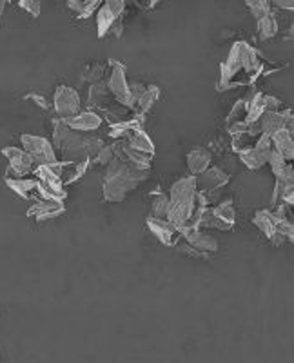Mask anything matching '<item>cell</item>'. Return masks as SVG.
Segmentation results:
<instances>
[{"label":"cell","instance_id":"cell-4","mask_svg":"<svg viewBox=\"0 0 294 363\" xmlns=\"http://www.w3.org/2000/svg\"><path fill=\"white\" fill-rule=\"evenodd\" d=\"M51 144L60 160H89L88 133L73 131L60 118L53 120Z\"/></svg>","mask_w":294,"mask_h":363},{"label":"cell","instance_id":"cell-15","mask_svg":"<svg viewBox=\"0 0 294 363\" xmlns=\"http://www.w3.org/2000/svg\"><path fill=\"white\" fill-rule=\"evenodd\" d=\"M66 213V205L62 200H42V202H32L27 208V218H33L36 222H46L51 218L62 216Z\"/></svg>","mask_w":294,"mask_h":363},{"label":"cell","instance_id":"cell-28","mask_svg":"<svg viewBox=\"0 0 294 363\" xmlns=\"http://www.w3.org/2000/svg\"><path fill=\"white\" fill-rule=\"evenodd\" d=\"M245 2V5L249 8V11H251V15L258 21L260 16L267 15L269 11L273 10L271 8V0H243Z\"/></svg>","mask_w":294,"mask_h":363},{"label":"cell","instance_id":"cell-17","mask_svg":"<svg viewBox=\"0 0 294 363\" xmlns=\"http://www.w3.org/2000/svg\"><path fill=\"white\" fill-rule=\"evenodd\" d=\"M145 225H147V229H149L151 233L155 234V238L160 240L162 244L167 245V247H173L176 238L180 236V231H178L169 220H164V218L147 216Z\"/></svg>","mask_w":294,"mask_h":363},{"label":"cell","instance_id":"cell-2","mask_svg":"<svg viewBox=\"0 0 294 363\" xmlns=\"http://www.w3.org/2000/svg\"><path fill=\"white\" fill-rule=\"evenodd\" d=\"M147 178H149V169H140L130 162L114 156L106 166V173L102 177L103 200L117 203L124 202L125 197Z\"/></svg>","mask_w":294,"mask_h":363},{"label":"cell","instance_id":"cell-18","mask_svg":"<svg viewBox=\"0 0 294 363\" xmlns=\"http://www.w3.org/2000/svg\"><path fill=\"white\" fill-rule=\"evenodd\" d=\"M271 144L280 155L284 156L285 160L293 162L294 158V140H293V131L284 127V129L276 131L273 136H271Z\"/></svg>","mask_w":294,"mask_h":363},{"label":"cell","instance_id":"cell-25","mask_svg":"<svg viewBox=\"0 0 294 363\" xmlns=\"http://www.w3.org/2000/svg\"><path fill=\"white\" fill-rule=\"evenodd\" d=\"M167 213H169V195L160 191L151 192V216L167 220Z\"/></svg>","mask_w":294,"mask_h":363},{"label":"cell","instance_id":"cell-5","mask_svg":"<svg viewBox=\"0 0 294 363\" xmlns=\"http://www.w3.org/2000/svg\"><path fill=\"white\" fill-rule=\"evenodd\" d=\"M125 0H103L97 10V29L98 36L108 35L109 32L122 36V21H124Z\"/></svg>","mask_w":294,"mask_h":363},{"label":"cell","instance_id":"cell-22","mask_svg":"<svg viewBox=\"0 0 294 363\" xmlns=\"http://www.w3.org/2000/svg\"><path fill=\"white\" fill-rule=\"evenodd\" d=\"M125 142H127L133 149H138V151H144V153H149V155H155V144H153V140H151L149 135H147L144 129H138V131H134V133H131V135L125 138Z\"/></svg>","mask_w":294,"mask_h":363},{"label":"cell","instance_id":"cell-16","mask_svg":"<svg viewBox=\"0 0 294 363\" xmlns=\"http://www.w3.org/2000/svg\"><path fill=\"white\" fill-rule=\"evenodd\" d=\"M180 236L191 245L193 249L200 251L204 254H212L218 251V242L212 238L211 234L204 233L200 227H187L180 231Z\"/></svg>","mask_w":294,"mask_h":363},{"label":"cell","instance_id":"cell-27","mask_svg":"<svg viewBox=\"0 0 294 363\" xmlns=\"http://www.w3.org/2000/svg\"><path fill=\"white\" fill-rule=\"evenodd\" d=\"M103 77H106V66L103 64H89L88 68H86V71H84L82 75V80L86 82L88 80L89 84H95V82H100V80H103Z\"/></svg>","mask_w":294,"mask_h":363},{"label":"cell","instance_id":"cell-29","mask_svg":"<svg viewBox=\"0 0 294 363\" xmlns=\"http://www.w3.org/2000/svg\"><path fill=\"white\" fill-rule=\"evenodd\" d=\"M113 158H114V144H103V147L98 151V155L95 156L93 162L97 166L106 167Z\"/></svg>","mask_w":294,"mask_h":363},{"label":"cell","instance_id":"cell-30","mask_svg":"<svg viewBox=\"0 0 294 363\" xmlns=\"http://www.w3.org/2000/svg\"><path fill=\"white\" fill-rule=\"evenodd\" d=\"M102 2L103 0H82V8H80L77 16L78 18H88V16L95 15Z\"/></svg>","mask_w":294,"mask_h":363},{"label":"cell","instance_id":"cell-6","mask_svg":"<svg viewBox=\"0 0 294 363\" xmlns=\"http://www.w3.org/2000/svg\"><path fill=\"white\" fill-rule=\"evenodd\" d=\"M108 66L109 68L106 69V88L119 104L133 109V97H131V88L130 82H127V69H125L124 64L114 62V60H111Z\"/></svg>","mask_w":294,"mask_h":363},{"label":"cell","instance_id":"cell-1","mask_svg":"<svg viewBox=\"0 0 294 363\" xmlns=\"http://www.w3.org/2000/svg\"><path fill=\"white\" fill-rule=\"evenodd\" d=\"M267 73L262 55L245 42H236L229 51V57L220 64L218 89L228 91L232 88L253 86L262 75Z\"/></svg>","mask_w":294,"mask_h":363},{"label":"cell","instance_id":"cell-24","mask_svg":"<svg viewBox=\"0 0 294 363\" xmlns=\"http://www.w3.org/2000/svg\"><path fill=\"white\" fill-rule=\"evenodd\" d=\"M258 33L262 40H269V38H273L278 33V21H276V15H274L273 10L269 11L267 15L258 18Z\"/></svg>","mask_w":294,"mask_h":363},{"label":"cell","instance_id":"cell-34","mask_svg":"<svg viewBox=\"0 0 294 363\" xmlns=\"http://www.w3.org/2000/svg\"><path fill=\"white\" fill-rule=\"evenodd\" d=\"M271 8H280V10H294V0H271Z\"/></svg>","mask_w":294,"mask_h":363},{"label":"cell","instance_id":"cell-31","mask_svg":"<svg viewBox=\"0 0 294 363\" xmlns=\"http://www.w3.org/2000/svg\"><path fill=\"white\" fill-rule=\"evenodd\" d=\"M15 2L32 16L40 15V0H15Z\"/></svg>","mask_w":294,"mask_h":363},{"label":"cell","instance_id":"cell-20","mask_svg":"<svg viewBox=\"0 0 294 363\" xmlns=\"http://www.w3.org/2000/svg\"><path fill=\"white\" fill-rule=\"evenodd\" d=\"M158 99H160V88L158 86H145V91L134 102L133 111L136 114H144L145 116L151 111V108L155 105V102H158Z\"/></svg>","mask_w":294,"mask_h":363},{"label":"cell","instance_id":"cell-11","mask_svg":"<svg viewBox=\"0 0 294 363\" xmlns=\"http://www.w3.org/2000/svg\"><path fill=\"white\" fill-rule=\"evenodd\" d=\"M33 177L36 180L40 182L42 189L46 192L47 197L51 198V200H66L67 198V191L66 186L62 184L60 177H58L57 173H53V169L49 166H36L32 173Z\"/></svg>","mask_w":294,"mask_h":363},{"label":"cell","instance_id":"cell-3","mask_svg":"<svg viewBox=\"0 0 294 363\" xmlns=\"http://www.w3.org/2000/svg\"><path fill=\"white\" fill-rule=\"evenodd\" d=\"M196 178L186 177L176 180L169 189V213L167 220L175 225L178 231L189 227L193 213L196 208Z\"/></svg>","mask_w":294,"mask_h":363},{"label":"cell","instance_id":"cell-21","mask_svg":"<svg viewBox=\"0 0 294 363\" xmlns=\"http://www.w3.org/2000/svg\"><path fill=\"white\" fill-rule=\"evenodd\" d=\"M253 223L260 229V233H263V236H267L269 240L274 238L276 234V218L271 209H260L256 211L253 216Z\"/></svg>","mask_w":294,"mask_h":363},{"label":"cell","instance_id":"cell-35","mask_svg":"<svg viewBox=\"0 0 294 363\" xmlns=\"http://www.w3.org/2000/svg\"><path fill=\"white\" fill-rule=\"evenodd\" d=\"M67 8L71 11H75L78 15V11H80V8H82V0H67Z\"/></svg>","mask_w":294,"mask_h":363},{"label":"cell","instance_id":"cell-12","mask_svg":"<svg viewBox=\"0 0 294 363\" xmlns=\"http://www.w3.org/2000/svg\"><path fill=\"white\" fill-rule=\"evenodd\" d=\"M258 125L262 135L273 136L276 131L287 129L293 131V109H278V111H265L258 118Z\"/></svg>","mask_w":294,"mask_h":363},{"label":"cell","instance_id":"cell-23","mask_svg":"<svg viewBox=\"0 0 294 363\" xmlns=\"http://www.w3.org/2000/svg\"><path fill=\"white\" fill-rule=\"evenodd\" d=\"M238 156H240V160H242V164L247 169H251V171H258V169H262L265 164H267V156L262 155L260 151L254 149V145L251 147V149H245L242 151V153H238Z\"/></svg>","mask_w":294,"mask_h":363},{"label":"cell","instance_id":"cell-32","mask_svg":"<svg viewBox=\"0 0 294 363\" xmlns=\"http://www.w3.org/2000/svg\"><path fill=\"white\" fill-rule=\"evenodd\" d=\"M24 100H29V102H33V104H35L36 108L44 109V111H51V109H53L51 102H47L46 97H42V95H38V93L26 95V97H24Z\"/></svg>","mask_w":294,"mask_h":363},{"label":"cell","instance_id":"cell-36","mask_svg":"<svg viewBox=\"0 0 294 363\" xmlns=\"http://www.w3.org/2000/svg\"><path fill=\"white\" fill-rule=\"evenodd\" d=\"M5 4H8V0H0V18H2V13H4Z\"/></svg>","mask_w":294,"mask_h":363},{"label":"cell","instance_id":"cell-7","mask_svg":"<svg viewBox=\"0 0 294 363\" xmlns=\"http://www.w3.org/2000/svg\"><path fill=\"white\" fill-rule=\"evenodd\" d=\"M0 153H2V156L8 162L4 178H26L32 175L33 169L36 167L32 155L27 151L22 149V147L10 145V147H4Z\"/></svg>","mask_w":294,"mask_h":363},{"label":"cell","instance_id":"cell-9","mask_svg":"<svg viewBox=\"0 0 294 363\" xmlns=\"http://www.w3.org/2000/svg\"><path fill=\"white\" fill-rule=\"evenodd\" d=\"M21 147L32 155L36 166H46V164H51V162L58 160L55 147H53L51 142L44 138V136L21 135Z\"/></svg>","mask_w":294,"mask_h":363},{"label":"cell","instance_id":"cell-26","mask_svg":"<svg viewBox=\"0 0 294 363\" xmlns=\"http://www.w3.org/2000/svg\"><path fill=\"white\" fill-rule=\"evenodd\" d=\"M212 213L217 214L222 222L229 223L231 227H234V222H236V211H234V205H232V202H222L218 203L217 208H212Z\"/></svg>","mask_w":294,"mask_h":363},{"label":"cell","instance_id":"cell-19","mask_svg":"<svg viewBox=\"0 0 294 363\" xmlns=\"http://www.w3.org/2000/svg\"><path fill=\"white\" fill-rule=\"evenodd\" d=\"M211 160L212 156L211 153H209V149H206V147H196L191 153H187V169H189L193 177H196V175H200V173H204L207 167L211 166Z\"/></svg>","mask_w":294,"mask_h":363},{"label":"cell","instance_id":"cell-14","mask_svg":"<svg viewBox=\"0 0 294 363\" xmlns=\"http://www.w3.org/2000/svg\"><path fill=\"white\" fill-rule=\"evenodd\" d=\"M67 127L78 133H95L103 125V116L97 111H80L69 118H60Z\"/></svg>","mask_w":294,"mask_h":363},{"label":"cell","instance_id":"cell-8","mask_svg":"<svg viewBox=\"0 0 294 363\" xmlns=\"http://www.w3.org/2000/svg\"><path fill=\"white\" fill-rule=\"evenodd\" d=\"M51 105L57 118H69L73 114L82 111V102H80V95H78L77 89L64 86V84L57 86V89H55Z\"/></svg>","mask_w":294,"mask_h":363},{"label":"cell","instance_id":"cell-13","mask_svg":"<svg viewBox=\"0 0 294 363\" xmlns=\"http://www.w3.org/2000/svg\"><path fill=\"white\" fill-rule=\"evenodd\" d=\"M196 189L200 192H204L209 202H212V195L218 192V189H222L225 184L229 182V175L223 169L218 167H207L206 171L196 175Z\"/></svg>","mask_w":294,"mask_h":363},{"label":"cell","instance_id":"cell-33","mask_svg":"<svg viewBox=\"0 0 294 363\" xmlns=\"http://www.w3.org/2000/svg\"><path fill=\"white\" fill-rule=\"evenodd\" d=\"M263 102H265V109L267 111H278V109H282V100L276 99V97H271V95H263Z\"/></svg>","mask_w":294,"mask_h":363},{"label":"cell","instance_id":"cell-10","mask_svg":"<svg viewBox=\"0 0 294 363\" xmlns=\"http://www.w3.org/2000/svg\"><path fill=\"white\" fill-rule=\"evenodd\" d=\"M5 186L10 187L11 191L16 192L19 197L27 200V202H42V200H51L47 197L44 189H42L40 182L36 180L33 175L26 178H4Z\"/></svg>","mask_w":294,"mask_h":363}]
</instances>
